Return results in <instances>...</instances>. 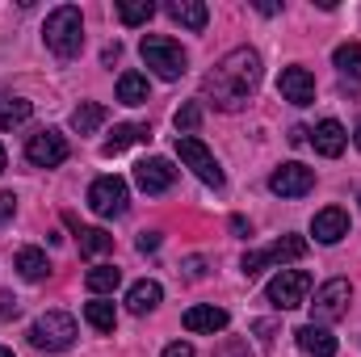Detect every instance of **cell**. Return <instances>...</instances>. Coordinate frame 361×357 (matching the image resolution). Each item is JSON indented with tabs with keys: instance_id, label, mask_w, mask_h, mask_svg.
Returning a JSON list of instances; mask_svg holds the SVG:
<instances>
[{
	"instance_id": "cell-18",
	"label": "cell",
	"mask_w": 361,
	"mask_h": 357,
	"mask_svg": "<svg viewBox=\"0 0 361 357\" xmlns=\"http://www.w3.org/2000/svg\"><path fill=\"white\" fill-rule=\"evenodd\" d=\"M152 139V131L143 126V122H122V126H114V135L101 143V156H118V152H126L130 143H147Z\"/></svg>"
},
{
	"instance_id": "cell-3",
	"label": "cell",
	"mask_w": 361,
	"mask_h": 357,
	"mask_svg": "<svg viewBox=\"0 0 361 357\" xmlns=\"http://www.w3.org/2000/svg\"><path fill=\"white\" fill-rule=\"evenodd\" d=\"M25 337H30V345L38 353H68L72 341H76V320L68 311H47V315H38L30 324Z\"/></svg>"
},
{
	"instance_id": "cell-31",
	"label": "cell",
	"mask_w": 361,
	"mask_h": 357,
	"mask_svg": "<svg viewBox=\"0 0 361 357\" xmlns=\"http://www.w3.org/2000/svg\"><path fill=\"white\" fill-rule=\"evenodd\" d=\"M214 357H252V349H248V341H240V337H227V341L214 349Z\"/></svg>"
},
{
	"instance_id": "cell-26",
	"label": "cell",
	"mask_w": 361,
	"mask_h": 357,
	"mask_svg": "<svg viewBox=\"0 0 361 357\" xmlns=\"http://www.w3.org/2000/svg\"><path fill=\"white\" fill-rule=\"evenodd\" d=\"M30 114H34V105H30L25 97H0V131H8V126L25 122Z\"/></svg>"
},
{
	"instance_id": "cell-28",
	"label": "cell",
	"mask_w": 361,
	"mask_h": 357,
	"mask_svg": "<svg viewBox=\"0 0 361 357\" xmlns=\"http://www.w3.org/2000/svg\"><path fill=\"white\" fill-rule=\"evenodd\" d=\"M118 17H122V25H147L156 17V4L152 0H122L118 4Z\"/></svg>"
},
{
	"instance_id": "cell-6",
	"label": "cell",
	"mask_w": 361,
	"mask_h": 357,
	"mask_svg": "<svg viewBox=\"0 0 361 357\" xmlns=\"http://www.w3.org/2000/svg\"><path fill=\"white\" fill-rule=\"evenodd\" d=\"M307 294H311V273H307V269H281L269 286H265V298H269L277 311H294V307H302Z\"/></svg>"
},
{
	"instance_id": "cell-7",
	"label": "cell",
	"mask_w": 361,
	"mask_h": 357,
	"mask_svg": "<svg viewBox=\"0 0 361 357\" xmlns=\"http://www.w3.org/2000/svg\"><path fill=\"white\" fill-rule=\"evenodd\" d=\"M177 156H180L185 169H193V177L202 181V185L223 189V169H219V160L210 156V147H206L202 139H193V135H177Z\"/></svg>"
},
{
	"instance_id": "cell-25",
	"label": "cell",
	"mask_w": 361,
	"mask_h": 357,
	"mask_svg": "<svg viewBox=\"0 0 361 357\" xmlns=\"http://www.w3.org/2000/svg\"><path fill=\"white\" fill-rule=\"evenodd\" d=\"M76 240H80V253H85V257H105V253L114 248V236L101 231V227H80Z\"/></svg>"
},
{
	"instance_id": "cell-40",
	"label": "cell",
	"mask_w": 361,
	"mask_h": 357,
	"mask_svg": "<svg viewBox=\"0 0 361 357\" xmlns=\"http://www.w3.org/2000/svg\"><path fill=\"white\" fill-rule=\"evenodd\" d=\"M4 164H8V160H4V147H0V173H4Z\"/></svg>"
},
{
	"instance_id": "cell-19",
	"label": "cell",
	"mask_w": 361,
	"mask_h": 357,
	"mask_svg": "<svg viewBox=\"0 0 361 357\" xmlns=\"http://www.w3.org/2000/svg\"><path fill=\"white\" fill-rule=\"evenodd\" d=\"M160 298H164V286H160V282H152V277H143V282H135V286L126 290V307H130L135 315L156 311V307H160Z\"/></svg>"
},
{
	"instance_id": "cell-32",
	"label": "cell",
	"mask_w": 361,
	"mask_h": 357,
	"mask_svg": "<svg viewBox=\"0 0 361 357\" xmlns=\"http://www.w3.org/2000/svg\"><path fill=\"white\" fill-rule=\"evenodd\" d=\"M13 210H17V198H13V193H0V223H8Z\"/></svg>"
},
{
	"instance_id": "cell-35",
	"label": "cell",
	"mask_w": 361,
	"mask_h": 357,
	"mask_svg": "<svg viewBox=\"0 0 361 357\" xmlns=\"http://www.w3.org/2000/svg\"><path fill=\"white\" fill-rule=\"evenodd\" d=\"M202 273H206V261H202V257H193V261H185V277H193V282H197Z\"/></svg>"
},
{
	"instance_id": "cell-11",
	"label": "cell",
	"mask_w": 361,
	"mask_h": 357,
	"mask_svg": "<svg viewBox=\"0 0 361 357\" xmlns=\"http://www.w3.org/2000/svg\"><path fill=\"white\" fill-rule=\"evenodd\" d=\"M269 189L277 198H302V193L315 189V173L307 164H281V169H273Z\"/></svg>"
},
{
	"instance_id": "cell-30",
	"label": "cell",
	"mask_w": 361,
	"mask_h": 357,
	"mask_svg": "<svg viewBox=\"0 0 361 357\" xmlns=\"http://www.w3.org/2000/svg\"><path fill=\"white\" fill-rule=\"evenodd\" d=\"M197 126H202V105H197V101L180 105L177 109V131L180 135H189V131H197Z\"/></svg>"
},
{
	"instance_id": "cell-27",
	"label": "cell",
	"mask_w": 361,
	"mask_h": 357,
	"mask_svg": "<svg viewBox=\"0 0 361 357\" xmlns=\"http://www.w3.org/2000/svg\"><path fill=\"white\" fill-rule=\"evenodd\" d=\"M85 282H89L92 294H114V290H118V282H122V269H114V265H92Z\"/></svg>"
},
{
	"instance_id": "cell-36",
	"label": "cell",
	"mask_w": 361,
	"mask_h": 357,
	"mask_svg": "<svg viewBox=\"0 0 361 357\" xmlns=\"http://www.w3.org/2000/svg\"><path fill=\"white\" fill-rule=\"evenodd\" d=\"M252 332H257L261 341H273V332H277V328H273L269 320H257V324H252Z\"/></svg>"
},
{
	"instance_id": "cell-22",
	"label": "cell",
	"mask_w": 361,
	"mask_h": 357,
	"mask_svg": "<svg viewBox=\"0 0 361 357\" xmlns=\"http://www.w3.org/2000/svg\"><path fill=\"white\" fill-rule=\"evenodd\" d=\"M17 273H21L25 282H42V277L51 273L47 253H42V248H21V253H17Z\"/></svg>"
},
{
	"instance_id": "cell-23",
	"label": "cell",
	"mask_w": 361,
	"mask_h": 357,
	"mask_svg": "<svg viewBox=\"0 0 361 357\" xmlns=\"http://www.w3.org/2000/svg\"><path fill=\"white\" fill-rule=\"evenodd\" d=\"M101 122H105V105H97V101H80L72 109V131H80V135H92Z\"/></svg>"
},
{
	"instance_id": "cell-12",
	"label": "cell",
	"mask_w": 361,
	"mask_h": 357,
	"mask_svg": "<svg viewBox=\"0 0 361 357\" xmlns=\"http://www.w3.org/2000/svg\"><path fill=\"white\" fill-rule=\"evenodd\" d=\"M135 181H139L143 193H169L173 181H177V169H173V160L152 156V160H139L135 164Z\"/></svg>"
},
{
	"instance_id": "cell-16",
	"label": "cell",
	"mask_w": 361,
	"mask_h": 357,
	"mask_svg": "<svg viewBox=\"0 0 361 357\" xmlns=\"http://www.w3.org/2000/svg\"><path fill=\"white\" fill-rule=\"evenodd\" d=\"M311 143H315V152L319 156H328V160H336L341 152H345V143H349V135H345V126L336 122V118H324L315 131H311Z\"/></svg>"
},
{
	"instance_id": "cell-15",
	"label": "cell",
	"mask_w": 361,
	"mask_h": 357,
	"mask_svg": "<svg viewBox=\"0 0 361 357\" xmlns=\"http://www.w3.org/2000/svg\"><path fill=\"white\" fill-rule=\"evenodd\" d=\"M311 236H315L319 244H341V240L349 236V214H345L341 206L319 210V214H315V223H311Z\"/></svg>"
},
{
	"instance_id": "cell-13",
	"label": "cell",
	"mask_w": 361,
	"mask_h": 357,
	"mask_svg": "<svg viewBox=\"0 0 361 357\" xmlns=\"http://www.w3.org/2000/svg\"><path fill=\"white\" fill-rule=\"evenodd\" d=\"M180 324H185V332H197V337H214V332H223V328L231 324V315H227L223 307H214V303H202V307H189Z\"/></svg>"
},
{
	"instance_id": "cell-2",
	"label": "cell",
	"mask_w": 361,
	"mask_h": 357,
	"mask_svg": "<svg viewBox=\"0 0 361 357\" xmlns=\"http://www.w3.org/2000/svg\"><path fill=\"white\" fill-rule=\"evenodd\" d=\"M42 38H47V47H51L59 59H76V55L85 51V17H80V8H76V4H59V8L47 17Z\"/></svg>"
},
{
	"instance_id": "cell-34",
	"label": "cell",
	"mask_w": 361,
	"mask_h": 357,
	"mask_svg": "<svg viewBox=\"0 0 361 357\" xmlns=\"http://www.w3.org/2000/svg\"><path fill=\"white\" fill-rule=\"evenodd\" d=\"M164 357H193V345H189V341H177V345L164 349Z\"/></svg>"
},
{
	"instance_id": "cell-8",
	"label": "cell",
	"mask_w": 361,
	"mask_h": 357,
	"mask_svg": "<svg viewBox=\"0 0 361 357\" xmlns=\"http://www.w3.org/2000/svg\"><path fill=\"white\" fill-rule=\"evenodd\" d=\"M302 257H307V240H302V236H281V240H273L269 248H261V253H244L240 269H244L248 277H257L261 269L286 265V261H302Z\"/></svg>"
},
{
	"instance_id": "cell-20",
	"label": "cell",
	"mask_w": 361,
	"mask_h": 357,
	"mask_svg": "<svg viewBox=\"0 0 361 357\" xmlns=\"http://www.w3.org/2000/svg\"><path fill=\"white\" fill-rule=\"evenodd\" d=\"M169 17L185 25V30H206V21H210V8L202 4V0H173L169 4Z\"/></svg>"
},
{
	"instance_id": "cell-9",
	"label": "cell",
	"mask_w": 361,
	"mask_h": 357,
	"mask_svg": "<svg viewBox=\"0 0 361 357\" xmlns=\"http://www.w3.org/2000/svg\"><path fill=\"white\" fill-rule=\"evenodd\" d=\"M126 181L122 177H97L89 185V206L92 214H101V219H118L122 210H126Z\"/></svg>"
},
{
	"instance_id": "cell-38",
	"label": "cell",
	"mask_w": 361,
	"mask_h": 357,
	"mask_svg": "<svg viewBox=\"0 0 361 357\" xmlns=\"http://www.w3.org/2000/svg\"><path fill=\"white\" fill-rule=\"evenodd\" d=\"M307 135H311L307 126H290V143H294V147H298V143H307Z\"/></svg>"
},
{
	"instance_id": "cell-24",
	"label": "cell",
	"mask_w": 361,
	"mask_h": 357,
	"mask_svg": "<svg viewBox=\"0 0 361 357\" xmlns=\"http://www.w3.org/2000/svg\"><path fill=\"white\" fill-rule=\"evenodd\" d=\"M85 320H89L97 332H114V328H118V311H114V303H105V298L85 303Z\"/></svg>"
},
{
	"instance_id": "cell-10",
	"label": "cell",
	"mask_w": 361,
	"mask_h": 357,
	"mask_svg": "<svg viewBox=\"0 0 361 357\" xmlns=\"http://www.w3.org/2000/svg\"><path fill=\"white\" fill-rule=\"evenodd\" d=\"M25 160L34 169H59L68 160V139L59 131H42V135H30L25 143Z\"/></svg>"
},
{
	"instance_id": "cell-21",
	"label": "cell",
	"mask_w": 361,
	"mask_h": 357,
	"mask_svg": "<svg viewBox=\"0 0 361 357\" xmlns=\"http://www.w3.org/2000/svg\"><path fill=\"white\" fill-rule=\"evenodd\" d=\"M147 76H143V72H122V76H118V101H122V105H143V101H147Z\"/></svg>"
},
{
	"instance_id": "cell-1",
	"label": "cell",
	"mask_w": 361,
	"mask_h": 357,
	"mask_svg": "<svg viewBox=\"0 0 361 357\" xmlns=\"http://www.w3.org/2000/svg\"><path fill=\"white\" fill-rule=\"evenodd\" d=\"M257 89H261V55L248 51V47H235L231 55H223V59L206 72V80H202V101H210L214 109L235 114V109L248 105V97Z\"/></svg>"
},
{
	"instance_id": "cell-17",
	"label": "cell",
	"mask_w": 361,
	"mask_h": 357,
	"mask_svg": "<svg viewBox=\"0 0 361 357\" xmlns=\"http://www.w3.org/2000/svg\"><path fill=\"white\" fill-rule=\"evenodd\" d=\"M294 341H298V349L311 357H336V337L328 332V328H319V324H307V328H298L294 332Z\"/></svg>"
},
{
	"instance_id": "cell-5",
	"label": "cell",
	"mask_w": 361,
	"mask_h": 357,
	"mask_svg": "<svg viewBox=\"0 0 361 357\" xmlns=\"http://www.w3.org/2000/svg\"><path fill=\"white\" fill-rule=\"evenodd\" d=\"M349 303H353V286L345 282V277H332V282H324L319 290H315V303H307L311 307V324H336L345 311H349Z\"/></svg>"
},
{
	"instance_id": "cell-37",
	"label": "cell",
	"mask_w": 361,
	"mask_h": 357,
	"mask_svg": "<svg viewBox=\"0 0 361 357\" xmlns=\"http://www.w3.org/2000/svg\"><path fill=\"white\" fill-rule=\"evenodd\" d=\"M8 315H17V298L0 294V320H8Z\"/></svg>"
},
{
	"instance_id": "cell-43",
	"label": "cell",
	"mask_w": 361,
	"mask_h": 357,
	"mask_svg": "<svg viewBox=\"0 0 361 357\" xmlns=\"http://www.w3.org/2000/svg\"><path fill=\"white\" fill-rule=\"evenodd\" d=\"M357 202H361V189H357Z\"/></svg>"
},
{
	"instance_id": "cell-4",
	"label": "cell",
	"mask_w": 361,
	"mask_h": 357,
	"mask_svg": "<svg viewBox=\"0 0 361 357\" xmlns=\"http://www.w3.org/2000/svg\"><path fill=\"white\" fill-rule=\"evenodd\" d=\"M139 51H143V63H147L160 80H180L185 68H189V55L180 51V42H173L169 34H147V38L139 42Z\"/></svg>"
},
{
	"instance_id": "cell-39",
	"label": "cell",
	"mask_w": 361,
	"mask_h": 357,
	"mask_svg": "<svg viewBox=\"0 0 361 357\" xmlns=\"http://www.w3.org/2000/svg\"><path fill=\"white\" fill-rule=\"evenodd\" d=\"M231 231H235V236H248V223H244V219L235 214V219H231Z\"/></svg>"
},
{
	"instance_id": "cell-42",
	"label": "cell",
	"mask_w": 361,
	"mask_h": 357,
	"mask_svg": "<svg viewBox=\"0 0 361 357\" xmlns=\"http://www.w3.org/2000/svg\"><path fill=\"white\" fill-rule=\"evenodd\" d=\"M0 357H13V349H4V345H0Z\"/></svg>"
},
{
	"instance_id": "cell-29",
	"label": "cell",
	"mask_w": 361,
	"mask_h": 357,
	"mask_svg": "<svg viewBox=\"0 0 361 357\" xmlns=\"http://www.w3.org/2000/svg\"><path fill=\"white\" fill-rule=\"evenodd\" d=\"M336 68H341V76H349V80H361V42H345V47H336Z\"/></svg>"
},
{
	"instance_id": "cell-33",
	"label": "cell",
	"mask_w": 361,
	"mask_h": 357,
	"mask_svg": "<svg viewBox=\"0 0 361 357\" xmlns=\"http://www.w3.org/2000/svg\"><path fill=\"white\" fill-rule=\"evenodd\" d=\"M156 248H160V236L156 231H143L139 236V253H156Z\"/></svg>"
},
{
	"instance_id": "cell-14",
	"label": "cell",
	"mask_w": 361,
	"mask_h": 357,
	"mask_svg": "<svg viewBox=\"0 0 361 357\" xmlns=\"http://www.w3.org/2000/svg\"><path fill=\"white\" fill-rule=\"evenodd\" d=\"M277 92L290 101V105H311L315 101V76L307 68H286L281 80H277Z\"/></svg>"
},
{
	"instance_id": "cell-41",
	"label": "cell",
	"mask_w": 361,
	"mask_h": 357,
	"mask_svg": "<svg viewBox=\"0 0 361 357\" xmlns=\"http://www.w3.org/2000/svg\"><path fill=\"white\" fill-rule=\"evenodd\" d=\"M353 139H357V152H361V122H357V135H353Z\"/></svg>"
}]
</instances>
